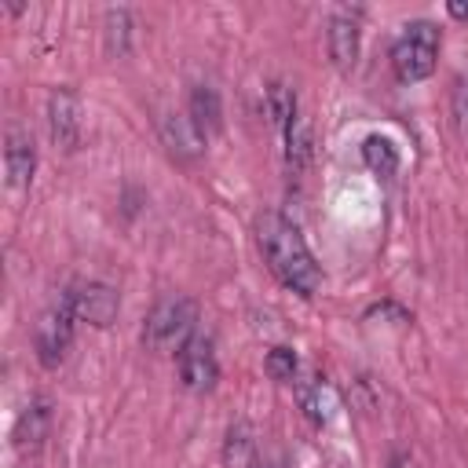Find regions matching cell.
Listing matches in <instances>:
<instances>
[{
	"label": "cell",
	"mask_w": 468,
	"mask_h": 468,
	"mask_svg": "<svg viewBox=\"0 0 468 468\" xmlns=\"http://www.w3.org/2000/svg\"><path fill=\"white\" fill-rule=\"evenodd\" d=\"M362 157L377 176H395L399 172V146L388 135H366L362 139Z\"/></svg>",
	"instance_id": "16"
},
{
	"label": "cell",
	"mask_w": 468,
	"mask_h": 468,
	"mask_svg": "<svg viewBox=\"0 0 468 468\" xmlns=\"http://www.w3.org/2000/svg\"><path fill=\"white\" fill-rule=\"evenodd\" d=\"M73 325H77V311H73V296L66 289L37 322V355L44 366H58L66 358V347L73 340Z\"/></svg>",
	"instance_id": "4"
},
{
	"label": "cell",
	"mask_w": 468,
	"mask_h": 468,
	"mask_svg": "<svg viewBox=\"0 0 468 468\" xmlns=\"http://www.w3.org/2000/svg\"><path fill=\"white\" fill-rule=\"evenodd\" d=\"M4 168H7V183L11 186H29V179L37 172V146H33V135L22 124H7V135H4Z\"/></svg>",
	"instance_id": "8"
},
{
	"label": "cell",
	"mask_w": 468,
	"mask_h": 468,
	"mask_svg": "<svg viewBox=\"0 0 468 468\" xmlns=\"http://www.w3.org/2000/svg\"><path fill=\"white\" fill-rule=\"evenodd\" d=\"M190 121H194V128L208 139V135H216L219 132V124H223V110H219V95H216V88H208V84H194V91H190Z\"/></svg>",
	"instance_id": "13"
},
{
	"label": "cell",
	"mask_w": 468,
	"mask_h": 468,
	"mask_svg": "<svg viewBox=\"0 0 468 468\" xmlns=\"http://www.w3.org/2000/svg\"><path fill=\"white\" fill-rule=\"evenodd\" d=\"M446 11H450L453 18H468V4H450Z\"/></svg>",
	"instance_id": "20"
},
{
	"label": "cell",
	"mask_w": 468,
	"mask_h": 468,
	"mask_svg": "<svg viewBox=\"0 0 468 468\" xmlns=\"http://www.w3.org/2000/svg\"><path fill=\"white\" fill-rule=\"evenodd\" d=\"M329 55L340 69H351L358 58V11H336L329 18Z\"/></svg>",
	"instance_id": "10"
},
{
	"label": "cell",
	"mask_w": 468,
	"mask_h": 468,
	"mask_svg": "<svg viewBox=\"0 0 468 468\" xmlns=\"http://www.w3.org/2000/svg\"><path fill=\"white\" fill-rule=\"evenodd\" d=\"M161 139L183 161H190V157H197L205 150V135L194 128L190 113H161Z\"/></svg>",
	"instance_id": "9"
},
{
	"label": "cell",
	"mask_w": 468,
	"mask_h": 468,
	"mask_svg": "<svg viewBox=\"0 0 468 468\" xmlns=\"http://www.w3.org/2000/svg\"><path fill=\"white\" fill-rule=\"evenodd\" d=\"M48 132L51 143L62 150H77L84 135V117H80V99L69 88H55L48 95Z\"/></svg>",
	"instance_id": "6"
},
{
	"label": "cell",
	"mask_w": 468,
	"mask_h": 468,
	"mask_svg": "<svg viewBox=\"0 0 468 468\" xmlns=\"http://www.w3.org/2000/svg\"><path fill=\"white\" fill-rule=\"evenodd\" d=\"M263 366H267V373H271L274 380H282V384H292V380H296V355H292V347H271Z\"/></svg>",
	"instance_id": "18"
},
{
	"label": "cell",
	"mask_w": 468,
	"mask_h": 468,
	"mask_svg": "<svg viewBox=\"0 0 468 468\" xmlns=\"http://www.w3.org/2000/svg\"><path fill=\"white\" fill-rule=\"evenodd\" d=\"M223 461H227V468H260L263 464L256 435H252V428L245 420L230 424V431L223 439Z\"/></svg>",
	"instance_id": "12"
},
{
	"label": "cell",
	"mask_w": 468,
	"mask_h": 468,
	"mask_svg": "<svg viewBox=\"0 0 468 468\" xmlns=\"http://www.w3.org/2000/svg\"><path fill=\"white\" fill-rule=\"evenodd\" d=\"M388 468H402V457H391V461H388Z\"/></svg>",
	"instance_id": "21"
},
{
	"label": "cell",
	"mask_w": 468,
	"mask_h": 468,
	"mask_svg": "<svg viewBox=\"0 0 468 468\" xmlns=\"http://www.w3.org/2000/svg\"><path fill=\"white\" fill-rule=\"evenodd\" d=\"M128 37H132V18L124 7L106 11V48L110 55H124L128 51Z\"/></svg>",
	"instance_id": "17"
},
{
	"label": "cell",
	"mask_w": 468,
	"mask_h": 468,
	"mask_svg": "<svg viewBox=\"0 0 468 468\" xmlns=\"http://www.w3.org/2000/svg\"><path fill=\"white\" fill-rule=\"evenodd\" d=\"M256 241H260L267 267L274 271V278L285 289H292L300 296H314V289L322 285V267L311 256V249L292 219H285L282 212H263L256 219Z\"/></svg>",
	"instance_id": "1"
},
{
	"label": "cell",
	"mask_w": 468,
	"mask_h": 468,
	"mask_svg": "<svg viewBox=\"0 0 468 468\" xmlns=\"http://www.w3.org/2000/svg\"><path fill=\"white\" fill-rule=\"evenodd\" d=\"M194 322H197V303L190 296H165L150 307L146 322H143V344L150 351H179L190 336H194Z\"/></svg>",
	"instance_id": "3"
},
{
	"label": "cell",
	"mask_w": 468,
	"mask_h": 468,
	"mask_svg": "<svg viewBox=\"0 0 468 468\" xmlns=\"http://www.w3.org/2000/svg\"><path fill=\"white\" fill-rule=\"evenodd\" d=\"M292 384H296V399H300L307 420L318 424V428L329 424V420H333V410H336L333 388H329L322 377H300V380H292Z\"/></svg>",
	"instance_id": "11"
},
{
	"label": "cell",
	"mask_w": 468,
	"mask_h": 468,
	"mask_svg": "<svg viewBox=\"0 0 468 468\" xmlns=\"http://www.w3.org/2000/svg\"><path fill=\"white\" fill-rule=\"evenodd\" d=\"M48 420H51L48 402H44V399H33V402L18 413V420H15V442H18V446H37V442L48 435Z\"/></svg>",
	"instance_id": "14"
},
{
	"label": "cell",
	"mask_w": 468,
	"mask_h": 468,
	"mask_svg": "<svg viewBox=\"0 0 468 468\" xmlns=\"http://www.w3.org/2000/svg\"><path fill=\"white\" fill-rule=\"evenodd\" d=\"M267 113H271L274 128H278V132L285 135V132L292 128V121L300 117V110H296V91H292L289 84L274 80V84L267 88Z\"/></svg>",
	"instance_id": "15"
},
{
	"label": "cell",
	"mask_w": 468,
	"mask_h": 468,
	"mask_svg": "<svg viewBox=\"0 0 468 468\" xmlns=\"http://www.w3.org/2000/svg\"><path fill=\"white\" fill-rule=\"evenodd\" d=\"M439 58V26L428 18H413L402 26L395 48H391V69L402 84H417L431 77Z\"/></svg>",
	"instance_id": "2"
},
{
	"label": "cell",
	"mask_w": 468,
	"mask_h": 468,
	"mask_svg": "<svg viewBox=\"0 0 468 468\" xmlns=\"http://www.w3.org/2000/svg\"><path fill=\"white\" fill-rule=\"evenodd\" d=\"M73 296V311H77V322H91V325H110L117 318V292L102 282H84V285H73L69 289Z\"/></svg>",
	"instance_id": "7"
},
{
	"label": "cell",
	"mask_w": 468,
	"mask_h": 468,
	"mask_svg": "<svg viewBox=\"0 0 468 468\" xmlns=\"http://www.w3.org/2000/svg\"><path fill=\"white\" fill-rule=\"evenodd\" d=\"M453 117H457L461 132H468V77L457 80V91H453Z\"/></svg>",
	"instance_id": "19"
},
{
	"label": "cell",
	"mask_w": 468,
	"mask_h": 468,
	"mask_svg": "<svg viewBox=\"0 0 468 468\" xmlns=\"http://www.w3.org/2000/svg\"><path fill=\"white\" fill-rule=\"evenodd\" d=\"M179 377L186 384V391L205 395L216 388L219 380V362H216V347L205 333H194L183 347H179Z\"/></svg>",
	"instance_id": "5"
}]
</instances>
